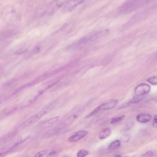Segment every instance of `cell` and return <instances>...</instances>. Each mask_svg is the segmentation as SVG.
I'll return each instance as SVG.
<instances>
[{
    "label": "cell",
    "mask_w": 157,
    "mask_h": 157,
    "mask_svg": "<svg viewBox=\"0 0 157 157\" xmlns=\"http://www.w3.org/2000/svg\"><path fill=\"white\" fill-rule=\"evenodd\" d=\"M147 81L148 82L152 85H157V77H153L149 78L147 79Z\"/></svg>",
    "instance_id": "12"
},
{
    "label": "cell",
    "mask_w": 157,
    "mask_h": 157,
    "mask_svg": "<svg viewBox=\"0 0 157 157\" xmlns=\"http://www.w3.org/2000/svg\"><path fill=\"white\" fill-rule=\"evenodd\" d=\"M141 98L140 97H135L133 98L128 102L129 104H135L139 102Z\"/></svg>",
    "instance_id": "14"
},
{
    "label": "cell",
    "mask_w": 157,
    "mask_h": 157,
    "mask_svg": "<svg viewBox=\"0 0 157 157\" xmlns=\"http://www.w3.org/2000/svg\"><path fill=\"white\" fill-rule=\"evenodd\" d=\"M100 111V110H99L98 107H97L92 112H91L90 114L88 115H87L86 116V118H88L92 117V116L94 115H95L97 114Z\"/></svg>",
    "instance_id": "13"
},
{
    "label": "cell",
    "mask_w": 157,
    "mask_h": 157,
    "mask_svg": "<svg viewBox=\"0 0 157 157\" xmlns=\"http://www.w3.org/2000/svg\"><path fill=\"white\" fill-rule=\"evenodd\" d=\"M136 119L139 122L143 124H146L151 120L152 117L150 115L141 114L138 115Z\"/></svg>",
    "instance_id": "7"
},
{
    "label": "cell",
    "mask_w": 157,
    "mask_h": 157,
    "mask_svg": "<svg viewBox=\"0 0 157 157\" xmlns=\"http://www.w3.org/2000/svg\"><path fill=\"white\" fill-rule=\"evenodd\" d=\"M153 153L152 152L150 151H148L145 153V154H143L142 156L144 157H149L151 156H153Z\"/></svg>",
    "instance_id": "18"
},
{
    "label": "cell",
    "mask_w": 157,
    "mask_h": 157,
    "mask_svg": "<svg viewBox=\"0 0 157 157\" xmlns=\"http://www.w3.org/2000/svg\"><path fill=\"white\" fill-rule=\"evenodd\" d=\"M152 125L155 128H157V115L153 118L152 121Z\"/></svg>",
    "instance_id": "17"
},
{
    "label": "cell",
    "mask_w": 157,
    "mask_h": 157,
    "mask_svg": "<svg viewBox=\"0 0 157 157\" xmlns=\"http://www.w3.org/2000/svg\"><path fill=\"white\" fill-rule=\"evenodd\" d=\"M85 0H70L64 7L63 11L65 12L71 11Z\"/></svg>",
    "instance_id": "4"
},
{
    "label": "cell",
    "mask_w": 157,
    "mask_h": 157,
    "mask_svg": "<svg viewBox=\"0 0 157 157\" xmlns=\"http://www.w3.org/2000/svg\"><path fill=\"white\" fill-rule=\"evenodd\" d=\"M48 108L40 111L29 118L22 124L21 127L24 128L28 127L36 122L47 113L49 111V108Z\"/></svg>",
    "instance_id": "1"
},
{
    "label": "cell",
    "mask_w": 157,
    "mask_h": 157,
    "mask_svg": "<svg viewBox=\"0 0 157 157\" xmlns=\"http://www.w3.org/2000/svg\"><path fill=\"white\" fill-rule=\"evenodd\" d=\"M88 154V152L86 150L81 149L78 152L77 156L78 157H84L87 156Z\"/></svg>",
    "instance_id": "11"
},
{
    "label": "cell",
    "mask_w": 157,
    "mask_h": 157,
    "mask_svg": "<svg viewBox=\"0 0 157 157\" xmlns=\"http://www.w3.org/2000/svg\"><path fill=\"white\" fill-rule=\"evenodd\" d=\"M58 119V117H56L52 118L47 121L46 124H54L55 123L57 122Z\"/></svg>",
    "instance_id": "16"
},
{
    "label": "cell",
    "mask_w": 157,
    "mask_h": 157,
    "mask_svg": "<svg viewBox=\"0 0 157 157\" xmlns=\"http://www.w3.org/2000/svg\"><path fill=\"white\" fill-rule=\"evenodd\" d=\"M121 142L120 141L117 140L111 143L109 146L110 149L114 150L119 148L120 146Z\"/></svg>",
    "instance_id": "9"
},
{
    "label": "cell",
    "mask_w": 157,
    "mask_h": 157,
    "mask_svg": "<svg viewBox=\"0 0 157 157\" xmlns=\"http://www.w3.org/2000/svg\"><path fill=\"white\" fill-rule=\"evenodd\" d=\"M56 153V152L55 151L49 153V154L48 155V156H52V155H55Z\"/></svg>",
    "instance_id": "20"
},
{
    "label": "cell",
    "mask_w": 157,
    "mask_h": 157,
    "mask_svg": "<svg viewBox=\"0 0 157 157\" xmlns=\"http://www.w3.org/2000/svg\"><path fill=\"white\" fill-rule=\"evenodd\" d=\"M118 103V100H112L105 103L101 104L98 107L100 110H107L115 107Z\"/></svg>",
    "instance_id": "6"
},
{
    "label": "cell",
    "mask_w": 157,
    "mask_h": 157,
    "mask_svg": "<svg viewBox=\"0 0 157 157\" xmlns=\"http://www.w3.org/2000/svg\"><path fill=\"white\" fill-rule=\"evenodd\" d=\"M48 153V151L47 150L45 151H42L40 152H39L38 153H36L35 155L34 156L35 157H41L45 156V155L46 154Z\"/></svg>",
    "instance_id": "15"
},
{
    "label": "cell",
    "mask_w": 157,
    "mask_h": 157,
    "mask_svg": "<svg viewBox=\"0 0 157 157\" xmlns=\"http://www.w3.org/2000/svg\"><path fill=\"white\" fill-rule=\"evenodd\" d=\"M151 89V87L148 84H139L136 87L135 93L138 97H141L148 93Z\"/></svg>",
    "instance_id": "2"
},
{
    "label": "cell",
    "mask_w": 157,
    "mask_h": 157,
    "mask_svg": "<svg viewBox=\"0 0 157 157\" xmlns=\"http://www.w3.org/2000/svg\"><path fill=\"white\" fill-rule=\"evenodd\" d=\"M88 133L87 131H80L76 132L69 138V141L70 142H74L79 140L86 135Z\"/></svg>",
    "instance_id": "5"
},
{
    "label": "cell",
    "mask_w": 157,
    "mask_h": 157,
    "mask_svg": "<svg viewBox=\"0 0 157 157\" xmlns=\"http://www.w3.org/2000/svg\"><path fill=\"white\" fill-rule=\"evenodd\" d=\"M25 51H26V50H18V51H17L16 52V54H18L24 53V52H25Z\"/></svg>",
    "instance_id": "19"
},
{
    "label": "cell",
    "mask_w": 157,
    "mask_h": 157,
    "mask_svg": "<svg viewBox=\"0 0 157 157\" xmlns=\"http://www.w3.org/2000/svg\"><path fill=\"white\" fill-rule=\"evenodd\" d=\"M67 0H55L52 3L47 10V13L51 14L58 10L66 2Z\"/></svg>",
    "instance_id": "3"
},
{
    "label": "cell",
    "mask_w": 157,
    "mask_h": 157,
    "mask_svg": "<svg viewBox=\"0 0 157 157\" xmlns=\"http://www.w3.org/2000/svg\"><path fill=\"white\" fill-rule=\"evenodd\" d=\"M111 133V130L109 128H104L102 129L99 133V137L101 139H105L110 135Z\"/></svg>",
    "instance_id": "8"
},
{
    "label": "cell",
    "mask_w": 157,
    "mask_h": 157,
    "mask_svg": "<svg viewBox=\"0 0 157 157\" xmlns=\"http://www.w3.org/2000/svg\"><path fill=\"white\" fill-rule=\"evenodd\" d=\"M125 115H122L117 117L113 118L111 119V124H115L116 123L120 122L124 119L125 118Z\"/></svg>",
    "instance_id": "10"
}]
</instances>
